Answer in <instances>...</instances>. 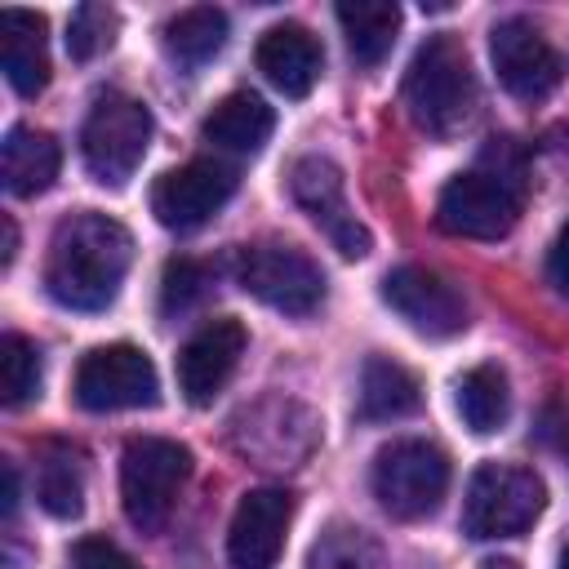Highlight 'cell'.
<instances>
[{"label":"cell","instance_id":"ba28073f","mask_svg":"<svg viewBox=\"0 0 569 569\" xmlns=\"http://www.w3.org/2000/svg\"><path fill=\"white\" fill-rule=\"evenodd\" d=\"M236 280L249 298L284 316H311L325 302V271L298 244H249L236 258Z\"/></svg>","mask_w":569,"mask_h":569},{"label":"cell","instance_id":"3957f363","mask_svg":"<svg viewBox=\"0 0 569 569\" xmlns=\"http://www.w3.org/2000/svg\"><path fill=\"white\" fill-rule=\"evenodd\" d=\"M405 107L409 120L431 138H449L471 120L476 76L467 49L453 36H427L418 44L405 71Z\"/></svg>","mask_w":569,"mask_h":569},{"label":"cell","instance_id":"5b68a950","mask_svg":"<svg viewBox=\"0 0 569 569\" xmlns=\"http://www.w3.org/2000/svg\"><path fill=\"white\" fill-rule=\"evenodd\" d=\"M547 507V485L538 471L516 462H480L467 480L462 498V533L467 538H516Z\"/></svg>","mask_w":569,"mask_h":569},{"label":"cell","instance_id":"7402d4cb","mask_svg":"<svg viewBox=\"0 0 569 569\" xmlns=\"http://www.w3.org/2000/svg\"><path fill=\"white\" fill-rule=\"evenodd\" d=\"M453 405L462 413V422L476 431V436H493L507 413H511V387H507V373L498 365H476L458 378L453 387Z\"/></svg>","mask_w":569,"mask_h":569},{"label":"cell","instance_id":"603a6c76","mask_svg":"<svg viewBox=\"0 0 569 569\" xmlns=\"http://www.w3.org/2000/svg\"><path fill=\"white\" fill-rule=\"evenodd\" d=\"M222 44H227V13L213 4L182 9L178 18L164 22V49L182 67H204Z\"/></svg>","mask_w":569,"mask_h":569},{"label":"cell","instance_id":"836d02e7","mask_svg":"<svg viewBox=\"0 0 569 569\" xmlns=\"http://www.w3.org/2000/svg\"><path fill=\"white\" fill-rule=\"evenodd\" d=\"M560 569H569V547H565V556H560Z\"/></svg>","mask_w":569,"mask_h":569},{"label":"cell","instance_id":"2e32d148","mask_svg":"<svg viewBox=\"0 0 569 569\" xmlns=\"http://www.w3.org/2000/svg\"><path fill=\"white\" fill-rule=\"evenodd\" d=\"M258 71L284 93V98H307L320 80V67H325V49L320 40L298 27V22H280L271 31H262L258 40Z\"/></svg>","mask_w":569,"mask_h":569},{"label":"cell","instance_id":"83f0119b","mask_svg":"<svg viewBox=\"0 0 569 569\" xmlns=\"http://www.w3.org/2000/svg\"><path fill=\"white\" fill-rule=\"evenodd\" d=\"M200 293H204V271H200L196 262L178 258V262H169V267H164L160 307H164L169 316H173V311H187L191 302H200Z\"/></svg>","mask_w":569,"mask_h":569},{"label":"cell","instance_id":"4dcf8cb0","mask_svg":"<svg viewBox=\"0 0 569 569\" xmlns=\"http://www.w3.org/2000/svg\"><path fill=\"white\" fill-rule=\"evenodd\" d=\"M13 511H18V471L13 462H4V520H13Z\"/></svg>","mask_w":569,"mask_h":569},{"label":"cell","instance_id":"9c48e42d","mask_svg":"<svg viewBox=\"0 0 569 569\" xmlns=\"http://www.w3.org/2000/svg\"><path fill=\"white\" fill-rule=\"evenodd\" d=\"M160 378L156 365L142 347L133 342H107L84 351L76 365V405L89 413H111V409H142L156 405Z\"/></svg>","mask_w":569,"mask_h":569},{"label":"cell","instance_id":"cb8c5ba5","mask_svg":"<svg viewBox=\"0 0 569 569\" xmlns=\"http://www.w3.org/2000/svg\"><path fill=\"white\" fill-rule=\"evenodd\" d=\"M302 569H387V565H382V547L373 542V533H365L360 525L333 520L311 542Z\"/></svg>","mask_w":569,"mask_h":569},{"label":"cell","instance_id":"6da1fadb","mask_svg":"<svg viewBox=\"0 0 569 569\" xmlns=\"http://www.w3.org/2000/svg\"><path fill=\"white\" fill-rule=\"evenodd\" d=\"M133 262V236L124 222L80 209L58 222L44 258V293L67 311H102L116 302Z\"/></svg>","mask_w":569,"mask_h":569},{"label":"cell","instance_id":"9a60e30c","mask_svg":"<svg viewBox=\"0 0 569 569\" xmlns=\"http://www.w3.org/2000/svg\"><path fill=\"white\" fill-rule=\"evenodd\" d=\"M244 356V325L222 316L200 325L178 351V391L191 405H213Z\"/></svg>","mask_w":569,"mask_h":569},{"label":"cell","instance_id":"484cf974","mask_svg":"<svg viewBox=\"0 0 569 569\" xmlns=\"http://www.w3.org/2000/svg\"><path fill=\"white\" fill-rule=\"evenodd\" d=\"M36 498L49 516L71 520L80 516V498H84V480H80V462H71L67 453H53L40 462V480H36Z\"/></svg>","mask_w":569,"mask_h":569},{"label":"cell","instance_id":"ac0fdd59","mask_svg":"<svg viewBox=\"0 0 569 569\" xmlns=\"http://www.w3.org/2000/svg\"><path fill=\"white\" fill-rule=\"evenodd\" d=\"M58 164H62V151H58L53 133H44V129L18 124L0 142V173H4L9 196H40V191H49L53 178H58Z\"/></svg>","mask_w":569,"mask_h":569},{"label":"cell","instance_id":"d4e9b609","mask_svg":"<svg viewBox=\"0 0 569 569\" xmlns=\"http://www.w3.org/2000/svg\"><path fill=\"white\" fill-rule=\"evenodd\" d=\"M40 391V351L22 333L0 338V396L4 405H27Z\"/></svg>","mask_w":569,"mask_h":569},{"label":"cell","instance_id":"ffe728a7","mask_svg":"<svg viewBox=\"0 0 569 569\" xmlns=\"http://www.w3.org/2000/svg\"><path fill=\"white\" fill-rule=\"evenodd\" d=\"M418 405H422V382L405 365L387 356L365 360L360 369V418L365 422H391V418L413 413Z\"/></svg>","mask_w":569,"mask_h":569},{"label":"cell","instance_id":"d6986e66","mask_svg":"<svg viewBox=\"0 0 569 569\" xmlns=\"http://www.w3.org/2000/svg\"><path fill=\"white\" fill-rule=\"evenodd\" d=\"M276 129V111L249 93V89H236L227 93L209 116H204V138L222 151H236V156H253Z\"/></svg>","mask_w":569,"mask_h":569},{"label":"cell","instance_id":"f546056e","mask_svg":"<svg viewBox=\"0 0 569 569\" xmlns=\"http://www.w3.org/2000/svg\"><path fill=\"white\" fill-rule=\"evenodd\" d=\"M551 280H556V289L569 298V222L560 227V236H556V244H551Z\"/></svg>","mask_w":569,"mask_h":569},{"label":"cell","instance_id":"52a82bcc","mask_svg":"<svg viewBox=\"0 0 569 569\" xmlns=\"http://www.w3.org/2000/svg\"><path fill=\"white\" fill-rule=\"evenodd\" d=\"M191 476V449L164 436H138L124 445L120 453V502L133 529L156 533L169 511L173 498L182 489V480Z\"/></svg>","mask_w":569,"mask_h":569},{"label":"cell","instance_id":"8992f818","mask_svg":"<svg viewBox=\"0 0 569 569\" xmlns=\"http://www.w3.org/2000/svg\"><path fill=\"white\" fill-rule=\"evenodd\" d=\"M147 147H151V111H147V102H138L129 93H116V89L98 93L89 116H84V129H80L84 169L102 187H120L142 164Z\"/></svg>","mask_w":569,"mask_h":569},{"label":"cell","instance_id":"f1b7e54d","mask_svg":"<svg viewBox=\"0 0 569 569\" xmlns=\"http://www.w3.org/2000/svg\"><path fill=\"white\" fill-rule=\"evenodd\" d=\"M71 569H138V565H133V556L120 551L111 538L89 533V538L71 542Z\"/></svg>","mask_w":569,"mask_h":569},{"label":"cell","instance_id":"e0dca14e","mask_svg":"<svg viewBox=\"0 0 569 569\" xmlns=\"http://www.w3.org/2000/svg\"><path fill=\"white\" fill-rule=\"evenodd\" d=\"M0 67L22 98H36L49 84V49H44L40 13H27V9L0 13Z\"/></svg>","mask_w":569,"mask_h":569},{"label":"cell","instance_id":"44dd1931","mask_svg":"<svg viewBox=\"0 0 569 569\" xmlns=\"http://www.w3.org/2000/svg\"><path fill=\"white\" fill-rule=\"evenodd\" d=\"M333 13L360 67H378L391 53L396 31H400V9L391 0H342Z\"/></svg>","mask_w":569,"mask_h":569},{"label":"cell","instance_id":"7c38bea8","mask_svg":"<svg viewBox=\"0 0 569 569\" xmlns=\"http://www.w3.org/2000/svg\"><path fill=\"white\" fill-rule=\"evenodd\" d=\"M236 191V169L222 160H187L156 178L151 187V213L169 231H196L204 227Z\"/></svg>","mask_w":569,"mask_h":569},{"label":"cell","instance_id":"4316f807","mask_svg":"<svg viewBox=\"0 0 569 569\" xmlns=\"http://www.w3.org/2000/svg\"><path fill=\"white\" fill-rule=\"evenodd\" d=\"M116 27H120L116 9H107V4H80V9L71 13V22H67V53H71L76 62L98 58L102 49H111Z\"/></svg>","mask_w":569,"mask_h":569},{"label":"cell","instance_id":"277c9868","mask_svg":"<svg viewBox=\"0 0 569 569\" xmlns=\"http://www.w3.org/2000/svg\"><path fill=\"white\" fill-rule=\"evenodd\" d=\"M369 489L391 520H422L449 489V453L436 440L405 436L373 453Z\"/></svg>","mask_w":569,"mask_h":569},{"label":"cell","instance_id":"d6a6232c","mask_svg":"<svg viewBox=\"0 0 569 569\" xmlns=\"http://www.w3.org/2000/svg\"><path fill=\"white\" fill-rule=\"evenodd\" d=\"M480 569H520V565L507 560V556H489V560H480Z\"/></svg>","mask_w":569,"mask_h":569},{"label":"cell","instance_id":"1f68e13d","mask_svg":"<svg viewBox=\"0 0 569 569\" xmlns=\"http://www.w3.org/2000/svg\"><path fill=\"white\" fill-rule=\"evenodd\" d=\"M0 227H4V253H0V267H9V262H13V249H18V227H13V218H4Z\"/></svg>","mask_w":569,"mask_h":569},{"label":"cell","instance_id":"30bf717a","mask_svg":"<svg viewBox=\"0 0 569 569\" xmlns=\"http://www.w3.org/2000/svg\"><path fill=\"white\" fill-rule=\"evenodd\" d=\"M289 196L311 213V222L329 236V244L342 258H365L369 253L373 240H369L365 222L351 213L342 169L329 156H302V160H293V169H289Z\"/></svg>","mask_w":569,"mask_h":569},{"label":"cell","instance_id":"4fadbf2b","mask_svg":"<svg viewBox=\"0 0 569 569\" xmlns=\"http://www.w3.org/2000/svg\"><path fill=\"white\" fill-rule=\"evenodd\" d=\"M382 302L422 338H453L467 329L462 293L445 276H436L418 262H405L382 276Z\"/></svg>","mask_w":569,"mask_h":569},{"label":"cell","instance_id":"5bb4252c","mask_svg":"<svg viewBox=\"0 0 569 569\" xmlns=\"http://www.w3.org/2000/svg\"><path fill=\"white\" fill-rule=\"evenodd\" d=\"M289 520H293V498L284 489H249L236 502V516L227 529L231 569H276Z\"/></svg>","mask_w":569,"mask_h":569},{"label":"cell","instance_id":"8fae6325","mask_svg":"<svg viewBox=\"0 0 569 569\" xmlns=\"http://www.w3.org/2000/svg\"><path fill=\"white\" fill-rule=\"evenodd\" d=\"M489 58L502 89L520 102H542L565 80V58L529 18H502L489 31Z\"/></svg>","mask_w":569,"mask_h":569},{"label":"cell","instance_id":"7a4b0ae2","mask_svg":"<svg viewBox=\"0 0 569 569\" xmlns=\"http://www.w3.org/2000/svg\"><path fill=\"white\" fill-rule=\"evenodd\" d=\"M525 160L511 142H493L480 151V160L449 178L440 200H436V222L449 236H467V240H498L516 227L520 209H525Z\"/></svg>","mask_w":569,"mask_h":569}]
</instances>
